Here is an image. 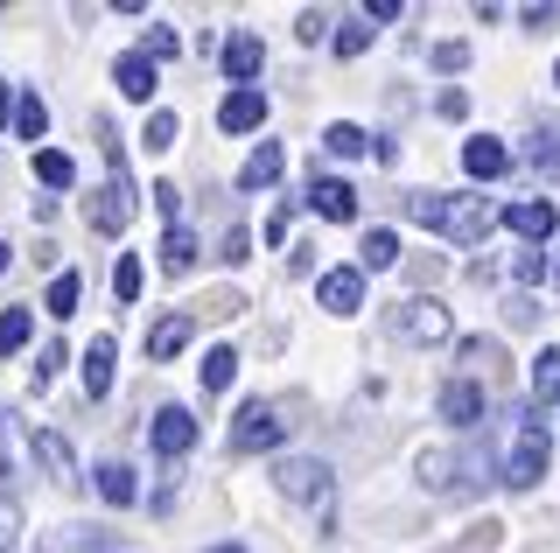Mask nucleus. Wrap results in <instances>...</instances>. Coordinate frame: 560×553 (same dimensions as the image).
<instances>
[{"mask_svg":"<svg viewBox=\"0 0 560 553\" xmlns=\"http://www.w3.org/2000/svg\"><path fill=\"white\" fill-rule=\"evenodd\" d=\"M22 532H28L22 497H14V491H0V553H14V546H22Z\"/></svg>","mask_w":560,"mask_h":553,"instance_id":"obj_32","label":"nucleus"},{"mask_svg":"<svg viewBox=\"0 0 560 553\" xmlns=\"http://www.w3.org/2000/svg\"><path fill=\"white\" fill-rule=\"evenodd\" d=\"M308 211L329 217V224H350L358 217V189L337 183V176H308Z\"/></svg>","mask_w":560,"mask_h":553,"instance_id":"obj_13","label":"nucleus"},{"mask_svg":"<svg viewBox=\"0 0 560 553\" xmlns=\"http://www.w3.org/2000/svg\"><path fill=\"white\" fill-rule=\"evenodd\" d=\"M413 470H420V483H428V491H455V456H448V448H420Z\"/></svg>","mask_w":560,"mask_h":553,"instance_id":"obj_29","label":"nucleus"},{"mask_svg":"<svg viewBox=\"0 0 560 553\" xmlns=\"http://www.w3.org/2000/svg\"><path fill=\"white\" fill-rule=\"evenodd\" d=\"M315 302H323L329 316H358L364 308V273L358 267H329L323 281H315Z\"/></svg>","mask_w":560,"mask_h":553,"instance_id":"obj_10","label":"nucleus"},{"mask_svg":"<svg viewBox=\"0 0 560 553\" xmlns=\"http://www.w3.org/2000/svg\"><path fill=\"white\" fill-rule=\"evenodd\" d=\"M463 63H469L463 43H442V49H434V71H463Z\"/></svg>","mask_w":560,"mask_h":553,"instance_id":"obj_44","label":"nucleus"},{"mask_svg":"<svg viewBox=\"0 0 560 553\" xmlns=\"http://www.w3.org/2000/svg\"><path fill=\"white\" fill-rule=\"evenodd\" d=\"M547 273H553V281H560V267H547Z\"/></svg>","mask_w":560,"mask_h":553,"instance_id":"obj_52","label":"nucleus"},{"mask_svg":"<svg viewBox=\"0 0 560 553\" xmlns=\"http://www.w3.org/2000/svg\"><path fill=\"white\" fill-rule=\"evenodd\" d=\"M148 442H154V456H189V442H197V421H189V407H162L154 413V427H148Z\"/></svg>","mask_w":560,"mask_h":553,"instance_id":"obj_12","label":"nucleus"},{"mask_svg":"<svg viewBox=\"0 0 560 553\" xmlns=\"http://www.w3.org/2000/svg\"><path fill=\"white\" fill-rule=\"evenodd\" d=\"M22 470H28V435H22V421L0 407V476H22Z\"/></svg>","mask_w":560,"mask_h":553,"instance_id":"obj_20","label":"nucleus"},{"mask_svg":"<svg viewBox=\"0 0 560 553\" xmlns=\"http://www.w3.org/2000/svg\"><path fill=\"white\" fill-rule=\"evenodd\" d=\"M14 133H22V141H43V133H49V106H43V98H35V92H22V98H14Z\"/></svg>","mask_w":560,"mask_h":553,"instance_id":"obj_28","label":"nucleus"},{"mask_svg":"<svg viewBox=\"0 0 560 553\" xmlns=\"http://www.w3.org/2000/svg\"><path fill=\"white\" fill-rule=\"evenodd\" d=\"M280 168H288L280 141H259L253 154H245V168H238V189H273V183H280Z\"/></svg>","mask_w":560,"mask_h":553,"instance_id":"obj_19","label":"nucleus"},{"mask_svg":"<svg viewBox=\"0 0 560 553\" xmlns=\"http://www.w3.org/2000/svg\"><path fill=\"white\" fill-rule=\"evenodd\" d=\"M288 407H273V400H245L238 407V421H232V448L238 456H253V448H280L288 442Z\"/></svg>","mask_w":560,"mask_h":553,"instance_id":"obj_5","label":"nucleus"},{"mask_svg":"<svg viewBox=\"0 0 560 553\" xmlns=\"http://www.w3.org/2000/svg\"><path fill=\"white\" fill-rule=\"evenodd\" d=\"M140 141H148V154H168V148H175V113H168V106H154V113H148V133H140Z\"/></svg>","mask_w":560,"mask_h":553,"instance_id":"obj_34","label":"nucleus"},{"mask_svg":"<svg viewBox=\"0 0 560 553\" xmlns=\"http://www.w3.org/2000/svg\"><path fill=\"white\" fill-rule=\"evenodd\" d=\"M189 337H197V316H189V308H168V316L148 330V365H168V357L183 351Z\"/></svg>","mask_w":560,"mask_h":553,"instance_id":"obj_14","label":"nucleus"},{"mask_svg":"<svg viewBox=\"0 0 560 553\" xmlns=\"http://www.w3.org/2000/svg\"><path fill=\"white\" fill-rule=\"evenodd\" d=\"M533 407H539V413L560 407V351H553V343L533 357Z\"/></svg>","mask_w":560,"mask_h":553,"instance_id":"obj_21","label":"nucleus"},{"mask_svg":"<svg viewBox=\"0 0 560 553\" xmlns=\"http://www.w3.org/2000/svg\"><path fill=\"white\" fill-rule=\"evenodd\" d=\"M434 113H442V119H463L469 113V92H442V98H434Z\"/></svg>","mask_w":560,"mask_h":553,"instance_id":"obj_46","label":"nucleus"},{"mask_svg":"<svg viewBox=\"0 0 560 553\" xmlns=\"http://www.w3.org/2000/svg\"><path fill=\"white\" fill-rule=\"evenodd\" d=\"M372 22H399V0H372V8H364V28Z\"/></svg>","mask_w":560,"mask_h":553,"instance_id":"obj_48","label":"nucleus"},{"mask_svg":"<svg viewBox=\"0 0 560 553\" xmlns=\"http://www.w3.org/2000/svg\"><path fill=\"white\" fill-rule=\"evenodd\" d=\"M133 203H140V197H133L127 168H113V176L98 183V197L84 203V224H92L98 238H113V232H127V224H133Z\"/></svg>","mask_w":560,"mask_h":553,"instance_id":"obj_6","label":"nucleus"},{"mask_svg":"<svg viewBox=\"0 0 560 553\" xmlns=\"http://www.w3.org/2000/svg\"><path fill=\"white\" fill-rule=\"evenodd\" d=\"M14 113V92H8V78H0V119H8Z\"/></svg>","mask_w":560,"mask_h":553,"instance_id":"obj_49","label":"nucleus"},{"mask_svg":"<svg viewBox=\"0 0 560 553\" xmlns=\"http://www.w3.org/2000/svg\"><path fill=\"white\" fill-rule=\"evenodd\" d=\"M35 183H43V189H70V183H78V162H70L63 148H35Z\"/></svg>","mask_w":560,"mask_h":553,"instance_id":"obj_25","label":"nucleus"},{"mask_svg":"<svg viewBox=\"0 0 560 553\" xmlns=\"http://www.w3.org/2000/svg\"><path fill=\"white\" fill-rule=\"evenodd\" d=\"M294 36H302V43H323V36H329V14H323V8H302V22H294Z\"/></svg>","mask_w":560,"mask_h":553,"instance_id":"obj_41","label":"nucleus"},{"mask_svg":"<svg viewBox=\"0 0 560 553\" xmlns=\"http://www.w3.org/2000/svg\"><path fill=\"white\" fill-rule=\"evenodd\" d=\"M385 330L407 337V343H448L455 322H448V308L434 302V295H413V302H393V308H385Z\"/></svg>","mask_w":560,"mask_h":553,"instance_id":"obj_4","label":"nucleus"},{"mask_svg":"<svg viewBox=\"0 0 560 553\" xmlns=\"http://www.w3.org/2000/svg\"><path fill=\"white\" fill-rule=\"evenodd\" d=\"M547 462H553V435H547V413L539 407H525L518 413V427H512V456H504V491H533L539 476H547Z\"/></svg>","mask_w":560,"mask_h":553,"instance_id":"obj_2","label":"nucleus"},{"mask_svg":"<svg viewBox=\"0 0 560 553\" xmlns=\"http://www.w3.org/2000/svg\"><path fill=\"white\" fill-rule=\"evenodd\" d=\"M463 168L477 183H490V176H504V168H512V148L490 141V133H477V141H463Z\"/></svg>","mask_w":560,"mask_h":553,"instance_id":"obj_18","label":"nucleus"},{"mask_svg":"<svg viewBox=\"0 0 560 553\" xmlns=\"http://www.w3.org/2000/svg\"><path fill=\"white\" fill-rule=\"evenodd\" d=\"M385 267H399V238H393V232L378 224V232H372V238L358 246V273H385Z\"/></svg>","mask_w":560,"mask_h":553,"instance_id":"obj_26","label":"nucleus"},{"mask_svg":"<svg viewBox=\"0 0 560 553\" xmlns=\"http://www.w3.org/2000/svg\"><path fill=\"white\" fill-rule=\"evenodd\" d=\"M218 127L224 133H259L267 127V92H259V84H232L224 106H218Z\"/></svg>","mask_w":560,"mask_h":553,"instance_id":"obj_8","label":"nucleus"},{"mask_svg":"<svg viewBox=\"0 0 560 553\" xmlns=\"http://www.w3.org/2000/svg\"><path fill=\"white\" fill-rule=\"evenodd\" d=\"M140 57H148V63L175 57V28H162V22H154V28H148V43H140Z\"/></svg>","mask_w":560,"mask_h":553,"instance_id":"obj_40","label":"nucleus"},{"mask_svg":"<svg viewBox=\"0 0 560 553\" xmlns=\"http://www.w3.org/2000/svg\"><path fill=\"white\" fill-rule=\"evenodd\" d=\"M140 281H148V273H140V259L127 252V259H119V267H113V295L133 308V302H140Z\"/></svg>","mask_w":560,"mask_h":553,"instance_id":"obj_36","label":"nucleus"},{"mask_svg":"<svg viewBox=\"0 0 560 553\" xmlns=\"http://www.w3.org/2000/svg\"><path fill=\"white\" fill-rule=\"evenodd\" d=\"M148 197H154V211H162V217H175V211H183V189H175V183H154Z\"/></svg>","mask_w":560,"mask_h":553,"instance_id":"obj_43","label":"nucleus"},{"mask_svg":"<svg viewBox=\"0 0 560 553\" xmlns=\"http://www.w3.org/2000/svg\"><path fill=\"white\" fill-rule=\"evenodd\" d=\"M28 456L49 470V483H63V491H78V462H70V448H63V435H49V427H35V442H28Z\"/></svg>","mask_w":560,"mask_h":553,"instance_id":"obj_15","label":"nucleus"},{"mask_svg":"<svg viewBox=\"0 0 560 553\" xmlns=\"http://www.w3.org/2000/svg\"><path fill=\"white\" fill-rule=\"evenodd\" d=\"M455 357H463L469 372H490V365H504V351H498L490 337H463V351H455Z\"/></svg>","mask_w":560,"mask_h":553,"instance_id":"obj_35","label":"nucleus"},{"mask_svg":"<svg viewBox=\"0 0 560 553\" xmlns=\"http://www.w3.org/2000/svg\"><path fill=\"white\" fill-rule=\"evenodd\" d=\"M407 217L428 224V232H448L455 246H483L490 224H498V211H490L483 197H469V189H413Z\"/></svg>","mask_w":560,"mask_h":553,"instance_id":"obj_1","label":"nucleus"},{"mask_svg":"<svg viewBox=\"0 0 560 553\" xmlns=\"http://www.w3.org/2000/svg\"><path fill=\"white\" fill-rule=\"evenodd\" d=\"M84 546H92V553H98L105 540H98V532H84V526H63V532H57V540H43V553H84Z\"/></svg>","mask_w":560,"mask_h":553,"instance_id":"obj_37","label":"nucleus"},{"mask_svg":"<svg viewBox=\"0 0 560 553\" xmlns=\"http://www.w3.org/2000/svg\"><path fill=\"white\" fill-rule=\"evenodd\" d=\"M78 295H84V287H78V273H57V281H49V295H43V316L70 322V316H78Z\"/></svg>","mask_w":560,"mask_h":553,"instance_id":"obj_30","label":"nucleus"},{"mask_svg":"<svg viewBox=\"0 0 560 553\" xmlns=\"http://www.w3.org/2000/svg\"><path fill=\"white\" fill-rule=\"evenodd\" d=\"M224 71H232V84H253L259 71H267V43H259L253 28H238V36L224 43Z\"/></svg>","mask_w":560,"mask_h":553,"instance_id":"obj_16","label":"nucleus"},{"mask_svg":"<svg viewBox=\"0 0 560 553\" xmlns=\"http://www.w3.org/2000/svg\"><path fill=\"white\" fill-rule=\"evenodd\" d=\"M483 407H490L483 378H448V386H442V421H448V427H477Z\"/></svg>","mask_w":560,"mask_h":553,"instance_id":"obj_11","label":"nucleus"},{"mask_svg":"<svg viewBox=\"0 0 560 553\" xmlns=\"http://www.w3.org/2000/svg\"><path fill=\"white\" fill-rule=\"evenodd\" d=\"M525 162L539 168V176H553L560 183V133L547 127V133H533V148H525Z\"/></svg>","mask_w":560,"mask_h":553,"instance_id":"obj_33","label":"nucleus"},{"mask_svg":"<svg viewBox=\"0 0 560 553\" xmlns=\"http://www.w3.org/2000/svg\"><path fill=\"white\" fill-rule=\"evenodd\" d=\"M113 84H119V98L148 106V98L162 92V63H148L140 49H119V57H113Z\"/></svg>","mask_w":560,"mask_h":553,"instance_id":"obj_7","label":"nucleus"},{"mask_svg":"<svg viewBox=\"0 0 560 553\" xmlns=\"http://www.w3.org/2000/svg\"><path fill=\"white\" fill-rule=\"evenodd\" d=\"M210 553H245V546H238V540H224V546H210Z\"/></svg>","mask_w":560,"mask_h":553,"instance_id":"obj_51","label":"nucleus"},{"mask_svg":"<svg viewBox=\"0 0 560 553\" xmlns=\"http://www.w3.org/2000/svg\"><path fill=\"white\" fill-rule=\"evenodd\" d=\"M512 273H518L525 287H533V281H547V252H518V259H512Z\"/></svg>","mask_w":560,"mask_h":553,"instance_id":"obj_42","label":"nucleus"},{"mask_svg":"<svg viewBox=\"0 0 560 553\" xmlns=\"http://www.w3.org/2000/svg\"><path fill=\"white\" fill-rule=\"evenodd\" d=\"M553 84H560V63H553Z\"/></svg>","mask_w":560,"mask_h":553,"instance_id":"obj_53","label":"nucleus"},{"mask_svg":"<svg viewBox=\"0 0 560 553\" xmlns=\"http://www.w3.org/2000/svg\"><path fill=\"white\" fill-rule=\"evenodd\" d=\"M162 267H168V273H189V267H197V232H189V224H168V238H162Z\"/></svg>","mask_w":560,"mask_h":553,"instance_id":"obj_27","label":"nucleus"},{"mask_svg":"<svg viewBox=\"0 0 560 553\" xmlns=\"http://www.w3.org/2000/svg\"><path fill=\"white\" fill-rule=\"evenodd\" d=\"M323 148L343 154V162H358V154H372V133H364L358 119H337V127H323Z\"/></svg>","mask_w":560,"mask_h":553,"instance_id":"obj_24","label":"nucleus"},{"mask_svg":"<svg viewBox=\"0 0 560 553\" xmlns=\"http://www.w3.org/2000/svg\"><path fill=\"white\" fill-rule=\"evenodd\" d=\"M197 378H203V392H224V386L238 378V351H232V343H210L203 365H197Z\"/></svg>","mask_w":560,"mask_h":553,"instance_id":"obj_23","label":"nucleus"},{"mask_svg":"<svg viewBox=\"0 0 560 553\" xmlns=\"http://www.w3.org/2000/svg\"><path fill=\"white\" fill-rule=\"evenodd\" d=\"M273 491L288 497V505L329 511V497H337V476H329L323 456H280V462H273Z\"/></svg>","mask_w":560,"mask_h":553,"instance_id":"obj_3","label":"nucleus"},{"mask_svg":"<svg viewBox=\"0 0 560 553\" xmlns=\"http://www.w3.org/2000/svg\"><path fill=\"white\" fill-rule=\"evenodd\" d=\"M35 330V308H0V357H14Z\"/></svg>","mask_w":560,"mask_h":553,"instance_id":"obj_31","label":"nucleus"},{"mask_svg":"<svg viewBox=\"0 0 560 553\" xmlns=\"http://www.w3.org/2000/svg\"><path fill=\"white\" fill-rule=\"evenodd\" d=\"M364 49H372V28H364V14H358V22L337 28V57H364Z\"/></svg>","mask_w":560,"mask_h":553,"instance_id":"obj_39","label":"nucleus"},{"mask_svg":"<svg viewBox=\"0 0 560 553\" xmlns=\"http://www.w3.org/2000/svg\"><path fill=\"white\" fill-rule=\"evenodd\" d=\"M78 378H84V400H105V392H113V337H92V351L78 357Z\"/></svg>","mask_w":560,"mask_h":553,"instance_id":"obj_17","label":"nucleus"},{"mask_svg":"<svg viewBox=\"0 0 560 553\" xmlns=\"http://www.w3.org/2000/svg\"><path fill=\"white\" fill-rule=\"evenodd\" d=\"M504 224H512V232L525 238V246H533V252H539V246H547V238L560 232V211H553V203H547V197H518V203H512V211H504Z\"/></svg>","mask_w":560,"mask_h":553,"instance_id":"obj_9","label":"nucleus"},{"mask_svg":"<svg viewBox=\"0 0 560 553\" xmlns=\"http://www.w3.org/2000/svg\"><path fill=\"white\" fill-rule=\"evenodd\" d=\"M63 372V343H43V351H35V365H28V378H35V392L49 386V378Z\"/></svg>","mask_w":560,"mask_h":553,"instance_id":"obj_38","label":"nucleus"},{"mask_svg":"<svg viewBox=\"0 0 560 553\" xmlns=\"http://www.w3.org/2000/svg\"><path fill=\"white\" fill-rule=\"evenodd\" d=\"M245 252H253V232H238V224H232V232H224V259H232V267H238Z\"/></svg>","mask_w":560,"mask_h":553,"instance_id":"obj_45","label":"nucleus"},{"mask_svg":"<svg viewBox=\"0 0 560 553\" xmlns=\"http://www.w3.org/2000/svg\"><path fill=\"white\" fill-rule=\"evenodd\" d=\"M14 267V252H8V238H0V273H8Z\"/></svg>","mask_w":560,"mask_h":553,"instance_id":"obj_50","label":"nucleus"},{"mask_svg":"<svg viewBox=\"0 0 560 553\" xmlns=\"http://www.w3.org/2000/svg\"><path fill=\"white\" fill-rule=\"evenodd\" d=\"M98 497H105V505H119V511H127L133 505V497H140V483H133V470H127V462H98Z\"/></svg>","mask_w":560,"mask_h":553,"instance_id":"obj_22","label":"nucleus"},{"mask_svg":"<svg viewBox=\"0 0 560 553\" xmlns=\"http://www.w3.org/2000/svg\"><path fill=\"white\" fill-rule=\"evenodd\" d=\"M553 14H560L553 0H539V8H525V14H518V22H525V28H553Z\"/></svg>","mask_w":560,"mask_h":553,"instance_id":"obj_47","label":"nucleus"}]
</instances>
